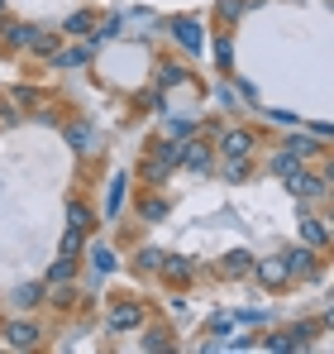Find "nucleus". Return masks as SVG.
Returning <instances> with one entry per match:
<instances>
[{
	"mask_svg": "<svg viewBox=\"0 0 334 354\" xmlns=\"http://www.w3.org/2000/svg\"><path fill=\"white\" fill-rule=\"evenodd\" d=\"M181 168L210 173V144H181Z\"/></svg>",
	"mask_w": 334,
	"mask_h": 354,
	"instance_id": "11",
	"label": "nucleus"
},
{
	"mask_svg": "<svg viewBox=\"0 0 334 354\" xmlns=\"http://www.w3.org/2000/svg\"><path fill=\"white\" fill-rule=\"evenodd\" d=\"M139 173L148 177V187H158V182H167V177L177 173V168H167L163 158H153V153H148V158H144V168H139Z\"/></svg>",
	"mask_w": 334,
	"mask_h": 354,
	"instance_id": "17",
	"label": "nucleus"
},
{
	"mask_svg": "<svg viewBox=\"0 0 334 354\" xmlns=\"http://www.w3.org/2000/svg\"><path fill=\"white\" fill-rule=\"evenodd\" d=\"M172 34H177V44H181L186 53H201V44H206V39H201V24H196V19H172Z\"/></svg>",
	"mask_w": 334,
	"mask_h": 354,
	"instance_id": "9",
	"label": "nucleus"
},
{
	"mask_svg": "<svg viewBox=\"0 0 334 354\" xmlns=\"http://www.w3.org/2000/svg\"><path fill=\"white\" fill-rule=\"evenodd\" d=\"M139 216H144V221H163L167 201H163V196H144V201H139Z\"/></svg>",
	"mask_w": 334,
	"mask_h": 354,
	"instance_id": "23",
	"label": "nucleus"
},
{
	"mask_svg": "<svg viewBox=\"0 0 334 354\" xmlns=\"http://www.w3.org/2000/svg\"><path fill=\"white\" fill-rule=\"evenodd\" d=\"M91 29H96V10H77V15L62 19V34H67V39H86Z\"/></svg>",
	"mask_w": 334,
	"mask_h": 354,
	"instance_id": "10",
	"label": "nucleus"
},
{
	"mask_svg": "<svg viewBox=\"0 0 334 354\" xmlns=\"http://www.w3.org/2000/svg\"><path fill=\"white\" fill-rule=\"evenodd\" d=\"M248 173H253L248 158H224V182H248Z\"/></svg>",
	"mask_w": 334,
	"mask_h": 354,
	"instance_id": "21",
	"label": "nucleus"
},
{
	"mask_svg": "<svg viewBox=\"0 0 334 354\" xmlns=\"http://www.w3.org/2000/svg\"><path fill=\"white\" fill-rule=\"evenodd\" d=\"M39 340H43V330H39V321H24V316H19V321H10V326H5V345H10V350H39Z\"/></svg>",
	"mask_w": 334,
	"mask_h": 354,
	"instance_id": "3",
	"label": "nucleus"
},
{
	"mask_svg": "<svg viewBox=\"0 0 334 354\" xmlns=\"http://www.w3.org/2000/svg\"><path fill=\"white\" fill-rule=\"evenodd\" d=\"M119 201H124V177H115V187H110V201H106V216H119Z\"/></svg>",
	"mask_w": 334,
	"mask_h": 354,
	"instance_id": "27",
	"label": "nucleus"
},
{
	"mask_svg": "<svg viewBox=\"0 0 334 354\" xmlns=\"http://www.w3.org/2000/svg\"><path fill=\"white\" fill-rule=\"evenodd\" d=\"M282 149H286V153H296L301 163H311V158L320 153V144H315V139H306V134H291V139H282Z\"/></svg>",
	"mask_w": 334,
	"mask_h": 354,
	"instance_id": "15",
	"label": "nucleus"
},
{
	"mask_svg": "<svg viewBox=\"0 0 334 354\" xmlns=\"http://www.w3.org/2000/svg\"><path fill=\"white\" fill-rule=\"evenodd\" d=\"M248 268H253V254H248V249H234V254H224V259H220L224 278H248Z\"/></svg>",
	"mask_w": 334,
	"mask_h": 354,
	"instance_id": "12",
	"label": "nucleus"
},
{
	"mask_svg": "<svg viewBox=\"0 0 334 354\" xmlns=\"http://www.w3.org/2000/svg\"><path fill=\"white\" fill-rule=\"evenodd\" d=\"M215 58H220V67L229 72V62H234V48H229V39H220V44H215Z\"/></svg>",
	"mask_w": 334,
	"mask_h": 354,
	"instance_id": "32",
	"label": "nucleus"
},
{
	"mask_svg": "<svg viewBox=\"0 0 334 354\" xmlns=\"http://www.w3.org/2000/svg\"><path fill=\"white\" fill-rule=\"evenodd\" d=\"M0 19H5V0H0Z\"/></svg>",
	"mask_w": 334,
	"mask_h": 354,
	"instance_id": "33",
	"label": "nucleus"
},
{
	"mask_svg": "<svg viewBox=\"0 0 334 354\" xmlns=\"http://www.w3.org/2000/svg\"><path fill=\"white\" fill-rule=\"evenodd\" d=\"M268 168H273V173H277V177H291V173H296V168H301V158L282 149V153H273V163H268Z\"/></svg>",
	"mask_w": 334,
	"mask_h": 354,
	"instance_id": "22",
	"label": "nucleus"
},
{
	"mask_svg": "<svg viewBox=\"0 0 334 354\" xmlns=\"http://www.w3.org/2000/svg\"><path fill=\"white\" fill-rule=\"evenodd\" d=\"M158 259H163L158 249H139V268H144V273H158Z\"/></svg>",
	"mask_w": 334,
	"mask_h": 354,
	"instance_id": "29",
	"label": "nucleus"
},
{
	"mask_svg": "<svg viewBox=\"0 0 334 354\" xmlns=\"http://www.w3.org/2000/svg\"><path fill=\"white\" fill-rule=\"evenodd\" d=\"M158 82H163V86H177V82H181V67H177V62H163Z\"/></svg>",
	"mask_w": 334,
	"mask_h": 354,
	"instance_id": "31",
	"label": "nucleus"
},
{
	"mask_svg": "<svg viewBox=\"0 0 334 354\" xmlns=\"http://www.w3.org/2000/svg\"><path fill=\"white\" fill-rule=\"evenodd\" d=\"M244 10H248V0H220V15H224V19H239Z\"/></svg>",
	"mask_w": 334,
	"mask_h": 354,
	"instance_id": "30",
	"label": "nucleus"
},
{
	"mask_svg": "<svg viewBox=\"0 0 334 354\" xmlns=\"http://www.w3.org/2000/svg\"><path fill=\"white\" fill-rule=\"evenodd\" d=\"M282 263H286L291 278H311V273H315V249H311V244H306V249H291V254H282Z\"/></svg>",
	"mask_w": 334,
	"mask_h": 354,
	"instance_id": "8",
	"label": "nucleus"
},
{
	"mask_svg": "<svg viewBox=\"0 0 334 354\" xmlns=\"http://www.w3.org/2000/svg\"><path fill=\"white\" fill-rule=\"evenodd\" d=\"M91 263H96L101 273H110V268H115V249H110V244H91Z\"/></svg>",
	"mask_w": 334,
	"mask_h": 354,
	"instance_id": "24",
	"label": "nucleus"
},
{
	"mask_svg": "<svg viewBox=\"0 0 334 354\" xmlns=\"http://www.w3.org/2000/svg\"><path fill=\"white\" fill-rule=\"evenodd\" d=\"M144 350H172V340H167V330H148L144 340H139Z\"/></svg>",
	"mask_w": 334,
	"mask_h": 354,
	"instance_id": "28",
	"label": "nucleus"
},
{
	"mask_svg": "<svg viewBox=\"0 0 334 354\" xmlns=\"http://www.w3.org/2000/svg\"><path fill=\"white\" fill-rule=\"evenodd\" d=\"M72 273H77V259H72V254H62L53 268H48V278H43V283H48V288H53V283H72Z\"/></svg>",
	"mask_w": 334,
	"mask_h": 354,
	"instance_id": "18",
	"label": "nucleus"
},
{
	"mask_svg": "<svg viewBox=\"0 0 334 354\" xmlns=\"http://www.w3.org/2000/svg\"><path fill=\"white\" fill-rule=\"evenodd\" d=\"M67 225L86 235V230L96 225V221H91V206H86V201H72V206H67Z\"/></svg>",
	"mask_w": 334,
	"mask_h": 354,
	"instance_id": "16",
	"label": "nucleus"
},
{
	"mask_svg": "<svg viewBox=\"0 0 334 354\" xmlns=\"http://www.w3.org/2000/svg\"><path fill=\"white\" fill-rule=\"evenodd\" d=\"M286 192L301 196V201H320V196H330V173H311V168L301 163L296 173L286 177Z\"/></svg>",
	"mask_w": 334,
	"mask_h": 354,
	"instance_id": "1",
	"label": "nucleus"
},
{
	"mask_svg": "<svg viewBox=\"0 0 334 354\" xmlns=\"http://www.w3.org/2000/svg\"><path fill=\"white\" fill-rule=\"evenodd\" d=\"M43 297H48V283H19V288H14V297H10V301H14V306H19V311H29V306H39V301H43Z\"/></svg>",
	"mask_w": 334,
	"mask_h": 354,
	"instance_id": "13",
	"label": "nucleus"
},
{
	"mask_svg": "<svg viewBox=\"0 0 334 354\" xmlns=\"http://www.w3.org/2000/svg\"><path fill=\"white\" fill-rule=\"evenodd\" d=\"M81 249H86V239H81V230H72V225H67V235H62V254H72V259H77Z\"/></svg>",
	"mask_w": 334,
	"mask_h": 354,
	"instance_id": "26",
	"label": "nucleus"
},
{
	"mask_svg": "<svg viewBox=\"0 0 334 354\" xmlns=\"http://www.w3.org/2000/svg\"><path fill=\"white\" fill-rule=\"evenodd\" d=\"M248 273H253L263 288H282V283H291V273H286V263H282V259H263V263H253Z\"/></svg>",
	"mask_w": 334,
	"mask_h": 354,
	"instance_id": "6",
	"label": "nucleus"
},
{
	"mask_svg": "<svg viewBox=\"0 0 334 354\" xmlns=\"http://www.w3.org/2000/svg\"><path fill=\"white\" fill-rule=\"evenodd\" d=\"M0 39H5V48H29V39H34V24H24V19H0Z\"/></svg>",
	"mask_w": 334,
	"mask_h": 354,
	"instance_id": "7",
	"label": "nucleus"
},
{
	"mask_svg": "<svg viewBox=\"0 0 334 354\" xmlns=\"http://www.w3.org/2000/svg\"><path fill=\"white\" fill-rule=\"evenodd\" d=\"M301 239H306L311 249H325V244H330V230H325V221H315V216H301Z\"/></svg>",
	"mask_w": 334,
	"mask_h": 354,
	"instance_id": "14",
	"label": "nucleus"
},
{
	"mask_svg": "<svg viewBox=\"0 0 334 354\" xmlns=\"http://www.w3.org/2000/svg\"><path fill=\"white\" fill-rule=\"evenodd\" d=\"M253 129H229L220 139V158H253Z\"/></svg>",
	"mask_w": 334,
	"mask_h": 354,
	"instance_id": "4",
	"label": "nucleus"
},
{
	"mask_svg": "<svg viewBox=\"0 0 334 354\" xmlns=\"http://www.w3.org/2000/svg\"><path fill=\"white\" fill-rule=\"evenodd\" d=\"M158 273H163L172 288H181V283H191L196 268H191V259H181V254H163V259H158Z\"/></svg>",
	"mask_w": 334,
	"mask_h": 354,
	"instance_id": "5",
	"label": "nucleus"
},
{
	"mask_svg": "<svg viewBox=\"0 0 334 354\" xmlns=\"http://www.w3.org/2000/svg\"><path fill=\"white\" fill-rule=\"evenodd\" d=\"M86 58H91V48H57L48 62H53V67H81Z\"/></svg>",
	"mask_w": 334,
	"mask_h": 354,
	"instance_id": "19",
	"label": "nucleus"
},
{
	"mask_svg": "<svg viewBox=\"0 0 334 354\" xmlns=\"http://www.w3.org/2000/svg\"><path fill=\"white\" fill-rule=\"evenodd\" d=\"M57 48H62L57 34H34V39H29V53H34V58H53Z\"/></svg>",
	"mask_w": 334,
	"mask_h": 354,
	"instance_id": "20",
	"label": "nucleus"
},
{
	"mask_svg": "<svg viewBox=\"0 0 334 354\" xmlns=\"http://www.w3.org/2000/svg\"><path fill=\"white\" fill-rule=\"evenodd\" d=\"M67 144L72 149H91V129L86 124H67Z\"/></svg>",
	"mask_w": 334,
	"mask_h": 354,
	"instance_id": "25",
	"label": "nucleus"
},
{
	"mask_svg": "<svg viewBox=\"0 0 334 354\" xmlns=\"http://www.w3.org/2000/svg\"><path fill=\"white\" fill-rule=\"evenodd\" d=\"M106 326H110V335L139 330V326H144V306H139V301H115L110 311H106Z\"/></svg>",
	"mask_w": 334,
	"mask_h": 354,
	"instance_id": "2",
	"label": "nucleus"
}]
</instances>
